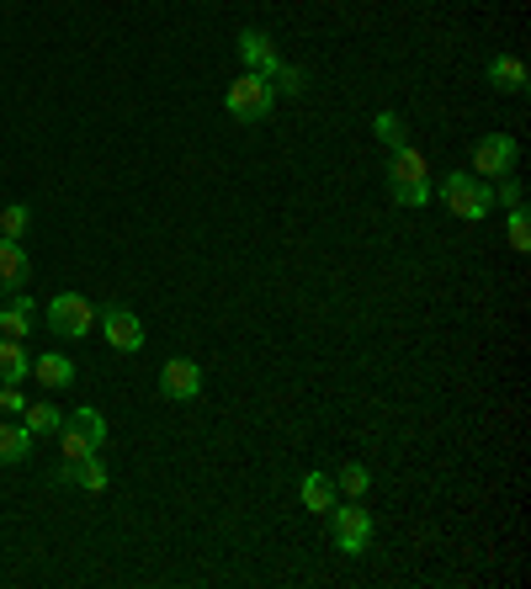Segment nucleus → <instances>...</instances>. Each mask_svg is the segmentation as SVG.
<instances>
[{
	"label": "nucleus",
	"instance_id": "1",
	"mask_svg": "<svg viewBox=\"0 0 531 589\" xmlns=\"http://www.w3.org/2000/svg\"><path fill=\"white\" fill-rule=\"evenodd\" d=\"M388 197L399 207H425L431 203V171H425V154L420 149H393V165H388Z\"/></svg>",
	"mask_w": 531,
	"mask_h": 589
},
{
	"label": "nucleus",
	"instance_id": "2",
	"mask_svg": "<svg viewBox=\"0 0 531 589\" xmlns=\"http://www.w3.org/2000/svg\"><path fill=\"white\" fill-rule=\"evenodd\" d=\"M442 203L452 207L457 218L478 223V218L495 212V181H478L473 171H452V176L442 181Z\"/></svg>",
	"mask_w": 531,
	"mask_h": 589
},
{
	"label": "nucleus",
	"instance_id": "3",
	"mask_svg": "<svg viewBox=\"0 0 531 589\" xmlns=\"http://www.w3.org/2000/svg\"><path fill=\"white\" fill-rule=\"evenodd\" d=\"M271 101H277V90H271V80L256 75V69H245L235 86H229V96H224V107H229L235 122H261L266 112H271Z\"/></svg>",
	"mask_w": 531,
	"mask_h": 589
},
{
	"label": "nucleus",
	"instance_id": "4",
	"mask_svg": "<svg viewBox=\"0 0 531 589\" xmlns=\"http://www.w3.org/2000/svg\"><path fill=\"white\" fill-rule=\"evenodd\" d=\"M101 441H107V419H101V410H75V414H64V425H59L64 462H75V457H90V451H101Z\"/></svg>",
	"mask_w": 531,
	"mask_h": 589
},
{
	"label": "nucleus",
	"instance_id": "5",
	"mask_svg": "<svg viewBox=\"0 0 531 589\" xmlns=\"http://www.w3.org/2000/svg\"><path fill=\"white\" fill-rule=\"evenodd\" d=\"M329 531H335V542H340V553H351L361 558L367 547H372V510H361V504H329Z\"/></svg>",
	"mask_w": 531,
	"mask_h": 589
},
{
	"label": "nucleus",
	"instance_id": "6",
	"mask_svg": "<svg viewBox=\"0 0 531 589\" xmlns=\"http://www.w3.org/2000/svg\"><path fill=\"white\" fill-rule=\"evenodd\" d=\"M516 160H521V144L510 133H489L473 144V176L478 181H500V176H516Z\"/></svg>",
	"mask_w": 531,
	"mask_h": 589
},
{
	"label": "nucleus",
	"instance_id": "7",
	"mask_svg": "<svg viewBox=\"0 0 531 589\" xmlns=\"http://www.w3.org/2000/svg\"><path fill=\"white\" fill-rule=\"evenodd\" d=\"M90 325H96V308H90V297L59 293L54 303H48V329H54L59 340H86Z\"/></svg>",
	"mask_w": 531,
	"mask_h": 589
},
{
	"label": "nucleus",
	"instance_id": "8",
	"mask_svg": "<svg viewBox=\"0 0 531 589\" xmlns=\"http://www.w3.org/2000/svg\"><path fill=\"white\" fill-rule=\"evenodd\" d=\"M160 399L171 404H186V399H203V367L192 356H171L160 367Z\"/></svg>",
	"mask_w": 531,
	"mask_h": 589
},
{
	"label": "nucleus",
	"instance_id": "9",
	"mask_svg": "<svg viewBox=\"0 0 531 589\" xmlns=\"http://www.w3.org/2000/svg\"><path fill=\"white\" fill-rule=\"evenodd\" d=\"M101 335H107V346L122 356L144 351V319H139L133 308H107V314H101Z\"/></svg>",
	"mask_w": 531,
	"mask_h": 589
},
{
	"label": "nucleus",
	"instance_id": "10",
	"mask_svg": "<svg viewBox=\"0 0 531 589\" xmlns=\"http://www.w3.org/2000/svg\"><path fill=\"white\" fill-rule=\"evenodd\" d=\"M235 48H239V59H245V69H256V75H266V80H271V75H277V64H282L277 43H271L261 28H245Z\"/></svg>",
	"mask_w": 531,
	"mask_h": 589
},
{
	"label": "nucleus",
	"instance_id": "11",
	"mask_svg": "<svg viewBox=\"0 0 531 589\" xmlns=\"http://www.w3.org/2000/svg\"><path fill=\"white\" fill-rule=\"evenodd\" d=\"M28 287V250L22 239H0V297H17Z\"/></svg>",
	"mask_w": 531,
	"mask_h": 589
},
{
	"label": "nucleus",
	"instance_id": "12",
	"mask_svg": "<svg viewBox=\"0 0 531 589\" xmlns=\"http://www.w3.org/2000/svg\"><path fill=\"white\" fill-rule=\"evenodd\" d=\"M59 478H64V483H80V489H90V494H101V489L112 483V478H107V462H101L96 451H90V457H75Z\"/></svg>",
	"mask_w": 531,
	"mask_h": 589
},
{
	"label": "nucleus",
	"instance_id": "13",
	"mask_svg": "<svg viewBox=\"0 0 531 589\" xmlns=\"http://www.w3.org/2000/svg\"><path fill=\"white\" fill-rule=\"evenodd\" d=\"M32 378H37L43 388H69L75 383V361H69L64 351H43L37 361H32Z\"/></svg>",
	"mask_w": 531,
	"mask_h": 589
},
{
	"label": "nucleus",
	"instance_id": "14",
	"mask_svg": "<svg viewBox=\"0 0 531 589\" xmlns=\"http://www.w3.org/2000/svg\"><path fill=\"white\" fill-rule=\"evenodd\" d=\"M32 329V297H11L6 308H0V340H28Z\"/></svg>",
	"mask_w": 531,
	"mask_h": 589
},
{
	"label": "nucleus",
	"instance_id": "15",
	"mask_svg": "<svg viewBox=\"0 0 531 589\" xmlns=\"http://www.w3.org/2000/svg\"><path fill=\"white\" fill-rule=\"evenodd\" d=\"M489 86L505 90V96H521L527 90V64L510 59V54H500V59H489Z\"/></svg>",
	"mask_w": 531,
	"mask_h": 589
},
{
	"label": "nucleus",
	"instance_id": "16",
	"mask_svg": "<svg viewBox=\"0 0 531 589\" xmlns=\"http://www.w3.org/2000/svg\"><path fill=\"white\" fill-rule=\"evenodd\" d=\"M297 494H303V510L325 515L329 504H335V478H329V472H308V478L297 483Z\"/></svg>",
	"mask_w": 531,
	"mask_h": 589
},
{
	"label": "nucleus",
	"instance_id": "17",
	"mask_svg": "<svg viewBox=\"0 0 531 589\" xmlns=\"http://www.w3.org/2000/svg\"><path fill=\"white\" fill-rule=\"evenodd\" d=\"M32 356L22 351V340H0V383H28Z\"/></svg>",
	"mask_w": 531,
	"mask_h": 589
},
{
	"label": "nucleus",
	"instance_id": "18",
	"mask_svg": "<svg viewBox=\"0 0 531 589\" xmlns=\"http://www.w3.org/2000/svg\"><path fill=\"white\" fill-rule=\"evenodd\" d=\"M32 430L28 425H0V462H28Z\"/></svg>",
	"mask_w": 531,
	"mask_h": 589
},
{
	"label": "nucleus",
	"instance_id": "19",
	"mask_svg": "<svg viewBox=\"0 0 531 589\" xmlns=\"http://www.w3.org/2000/svg\"><path fill=\"white\" fill-rule=\"evenodd\" d=\"M22 425H28L32 436H59L64 414L54 410V404H28V410H22Z\"/></svg>",
	"mask_w": 531,
	"mask_h": 589
},
{
	"label": "nucleus",
	"instance_id": "20",
	"mask_svg": "<svg viewBox=\"0 0 531 589\" xmlns=\"http://www.w3.org/2000/svg\"><path fill=\"white\" fill-rule=\"evenodd\" d=\"M372 489V472L361 468V462H346V468L335 472V494H346V500H361Z\"/></svg>",
	"mask_w": 531,
	"mask_h": 589
},
{
	"label": "nucleus",
	"instance_id": "21",
	"mask_svg": "<svg viewBox=\"0 0 531 589\" xmlns=\"http://www.w3.org/2000/svg\"><path fill=\"white\" fill-rule=\"evenodd\" d=\"M28 223H32V207H22V203L0 207V239H22L28 234Z\"/></svg>",
	"mask_w": 531,
	"mask_h": 589
},
{
	"label": "nucleus",
	"instance_id": "22",
	"mask_svg": "<svg viewBox=\"0 0 531 589\" xmlns=\"http://www.w3.org/2000/svg\"><path fill=\"white\" fill-rule=\"evenodd\" d=\"M372 133H378L388 149H404V118H399V112H378V118H372Z\"/></svg>",
	"mask_w": 531,
	"mask_h": 589
},
{
	"label": "nucleus",
	"instance_id": "23",
	"mask_svg": "<svg viewBox=\"0 0 531 589\" xmlns=\"http://www.w3.org/2000/svg\"><path fill=\"white\" fill-rule=\"evenodd\" d=\"M527 244H531L527 207H510V250H516V255H527Z\"/></svg>",
	"mask_w": 531,
	"mask_h": 589
},
{
	"label": "nucleus",
	"instance_id": "24",
	"mask_svg": "<svg viewBox=\"0 0 531 589\" xmlns=\"http://www.w3.org/2000/svg\"><path fill=\"white\" fill-rule=\"evenodd\" d=\"M271 90L303 96V69H297V64H277V75H271Z\"/></svg>",
	"mask_w": 531,
	"mask_h": 589
},
{
	"label": "nucleus",
	"instance_id": "25",
	"mask_svg": "<svg viewBox=\"0 0 531 589\" xmlns=\"http://www.w3.org/2000/svg\"><path fill=\"white\" fill-rule=\"evenodd\" d=\"M495 203L500 207H527V186L516 176H500V186H495Z\"/></svg>",
	"mask_w": 531,
	"mask_h": 589
},
{
	"label": "nucleus",
	"instance_id": "26",
	"mask_svg": "<svg viewBox=\"0 0 531 589\" xmlns=\"http://www.w3.org/2000/svg\"><path fill=\"white\" fill-rule=\"evenodd\" d=\"M22 410H28V393L17 383H6L0 388V414H22Z\"/></svg>",
	"mask_w": 531,
	"mask_h": 589
}]
</instances>
